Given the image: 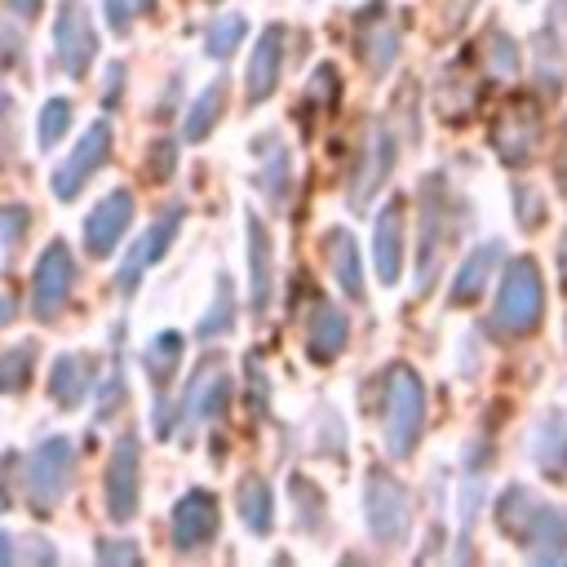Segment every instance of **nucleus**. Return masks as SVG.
<instances>
[{
    "mask_svg": "<svg viewBox=\"0 0 567 567\" xmlns=\"http://www.w3.org/2000/svg\"><path fill=\"white\" fill-rule=\"evenodd\" d=\"M137 496H142V447H137V434L124 430L115 452H111V465H106V514H111V523H128L137 514Z\"/></svg>",
    "mask_w": 567,
    "mask_h": 567,
    "instance_id": "nucleus-6",
    "label": "nucleus"
},
{
    "mask_svg": "<svg viewBox=\"0 0 567 567\" xmlns=\"http://www.w3.org/2000/svg\"><path fill=\"white\" fill-rule=\"evenodd\" d=\"M9 111V93H4V62H0V115Z\"/></svg>",
    "mask_w": 567,
    "mask_h": 567,
    "instance_id": "nucleus-51",
    "label": "nucleus"
},
{
    "mask_svg": "<svg viewBox=\"0 0 567 567\" xmlns=\"http://www.w3.org/2000/svg\"><path fill=\"white\" fill-rule=\"evenodd\" d=\"M230 408V372L221 363V354H208L195 377L186 381V399H182V416L186 421H217Z\"/></svg>",
    "mask_w": 567,
    "mask_h": 567,
    "instance_id": "nucleus-11",
    "label": "nucleus"
},
{
    "mask_svg": "<svg viewBox=\"0 0 567 567\" xmlns=\"http://www.w3.org/2000/svg\"><path fill=\"white\" fill-rule=\"evenodd\" d=\"M514 199H518V226H523V230H536V226H540V195L518 182V186H514Z\"/></svg>",
    "mask_w": 567,
    "mask_h": 567,
    "instance_id": "nucleus-40",
    "label": "nucleus"
},
{
    "mask_svg": "<svg viewBox=\"0 0 567 567\" xmlns=\"http://www.w3.org/2000/svg\"><path fill=\"white\" fill-rule=\"evenodd\" d=\"M536 142H540V111L536 102H505L492 120V146L505 164L523 168L532 155H536Z\"/></svg>",
    "mask_w": 567,
    "mask_h": 567,
    "instance_id": "nucleus-8",
    "label": "nucleus"
},
{
    "mask_svg": "<svg viewBox=\"0 0 567 567\" xmlns=\"http://www.w3.org/2000/svg\"><path fill=\"white\" fill-rule=\"evenodd\" d=\"M235 323V292H230V279L221 275L217 279V297H213V306L204 310V319H199V328H195V337H217V332H226Z\"/></svg>",
    "mask_w": 567,
    "mask_h": 567,
    "instance_id": "nucleus-32",
    "label": "nucleus"
},
{
    "mask_svg": "<svg viewBox=\"0 0 567 567\" xmlns=\"http://www.w3.org/2000/svg\"><path fill=\"white\" fill-rule=\"evenodd\" d=\"M532 456H536V465H540L545 474L567 478V416H563V412H549V416L536 425Z\"/></svg>",
    "mask_w": 567,
    "mask_h": 567,
    "instance_id": "nucleus-22",
    "label": "nucleus"
},
{
    "mask_svg": "<svg viewBox=\"0 0 567 567\" xmlns=\"http://www.w3.org/2000/svg\"><path fill=\"white\" fill-rule=\"evenodd\" d=\"M13 315H18V310H13V301H9V297H0V328H4Z\"/></svg>",
    "mask_w": 567,
    "mask_h": 567,
    "instance_id": "nucleus-50",
    "label": "nucleus"
},
{
    "mask_svg": "<svg viewBox=\"0 0 567 567\" xmlns=\"http://www.w3.org/2000/svg\"><path fill=\"white\" fill-rule=\"evenodd\" d=\"M27 208L22 204H9V208H0V244L4 248H18V239L27 235Z\"/></svg>",
    "mask_w": 567,
    "mask_h": 567,
    "instance_id": "nucleus-39",
    "label": "nucleus"
},
{
    "mask_svg": "<svg viewBox=\"0 0 567 567\" xmlns=\"http://www.w3.org/2000/svg\"><path fill=\"white\" fill-rule=\"evenodd\" d=\"M257 151L266 155V164H261V190L270 195V204H284V195H288V186H292V164H288V151H284V142L279 137H257Z\"/></svg>",
    "mask_w": 567,
    "mask_h": 567,
    "instance_id": "nucleus-26",
    "label": "nucleus"
},
{
    "mask_svg": "<svg viewBox=\"0 0 567 567\" xmlns=\"http://www.w3.org/2000/svg\"><path fill=\"white\" fill-rule=\"evenodd\" d=\"M213 536H217V501H213V492H204V487L186 492L177 501V509H173V545L182 554H190V549L213 545Z\"/></svg>",
    "mask_w": 567,
    "mask_h": 567,
    "instance_id": "nucleus-13",
    "label": "nucleus"
},
{
    "mask_svg": "<svg viewBox=\"0 0 567 567\" xmlns=\"http://www.w3.org/2000/svg\"><path fill=\"white\" fill-rule=\"evenodd\" d=\"M279 62H284V27H266V35L257 40L252 62H248V102H252V106L275 93V84H279Z\"/></svg>",
    "mask_w": 567,
    "mask_h": 567,
    "instance_id": "nucleus-19",
    "label": "nucleus"
},
{
    "mask_svg": "<svg viewBox=\"0 0 567 567\" xmlns=\"http://www.w3.org/2000/svg\"><path fill=\"white\" fill-rule=\"evenodd\" d=\"M381 421H385L390 456H408L416 447V439H421V425H425V390H421V377L408 363H394L385 372V408H381Z\"/></svg>",
    "mask_w": 567,
    "mask_h": 567,
    "instance_id": "nucleus-2",
    "label": "nucleus"
},
{
    "mask_svg": "<svg viewBox=\"0 0 567 567\" xmlns=\"http://www.w3.org/2000/svg\"><path fill=\"white\" fill-rule=\"evenodd\" d=\"M106 155H111V124H106V120H93V124L84 128V137L75 142V151L66 155V164L53 168V195H58V199H75L80 186L106 164Z\"/></svg>",
    "mask_w": 567,
    "mask_h": 567,
    "instance_id": "nucleus-9",
    "label": "nucleus"
},
{
    "mask_svg": "<svg viewBox=\"0 0 567 567\" xmlns=\"http://www.w3.org/2000/svg\"><path fill=\"white\" fill-rule=\"evenodd\" d=\"M248 275H252V315H266L275 292V266H270V235L261 217H248Z\"/></svg>",
    "mask_w": 567,
    "mask_h": 567,
    "instance_id": "nucleus-20",
    "label": "nucleus"
},
{
    "mask_svg": "<svg viewBox=\"0 0 567 567\" xmlns=\"http://www.w3.org/2000/svg\"><path fill=\"white\" fill-rule=\"evenodd\" d=\"M137 9H146V13H151V9H155V0H137Z\"/></svg>",
    "mask_w": 567,
    "mask_h": 567,
    "instance_id": "nucleus-52",
    "label": "nucleus"
},
{
    "mask_svg": "<svg viewBox=\"0 0 567 567\" xmlns=\"http://www.w3.org/2000/svg\"><path fill=\"white\" fill-rule=\"evenodd\" d=\"M558 182H563V190H567V128H563V159H558Z\"/></svg>",
    "mask_w": 567,
    "mask_h": 567,
    "instance_id": "nucleus-49",
    "label": "nucleus"
},
{
    "mask_svg": "<svg viewBox=\"0 0 567 567\" xmlns=\"http://www.w3.org/2000/svg\"><path fill=\"white\" fill-rule=\"evenodd\" d=\"M363 514H368V527L377 536V545L394 549L408 540V527H412V501L403 492V483L390 474V470H372L368 474V496H363Z\"/></svg>",
    "mask_w": 567,
    "mask_h": 567,
    "instance_id": "nucleus-3",
    "label": "nucleus"
},
{
    "mask_svg": "<svg viewBox=\"0 0 567 567\" xmlns=\"http://www.w3.org/2000/svg\"><path fill=\"white\" fill-rule=\"evenodd\" d=\"M372 261H377V279L381 284H394L399 279V266H403V199H390L377 213V226H372Z\"/></svg>",
    "mask_w": 567,
    "mask_h": 567,
    "instance_id": "nucleus-17",
    "label": "nucleus"
},
{
    "mask_svg": "<svg viewBox=\"0 0 567 567\" xmlns=\"http://www.w3.org/2000/svg\"><path fill=\"white\" fill-rule=\"evenodd\" d=\"M545 315V284H540V266L532 257H514L505 266V279H501V292H496V328L505 337H527L536 332Z\"/></svg>",
    "mask_w": 567,
    "mask_h": 567,
    "instance_id": "nucleus-1",
    "label": "nucleus"
},
{
    "mask_svg": "<svg viewBox=\"0 0 567 567\" xmlns=\"http://www.w3.org/2000/svg\"><path fill=\"white\" fill-rule=\"evenodd\" d=\"M443 177L430 173L421 186V252H416V288L430 292L434 270H439V252H443Z\"/></svg>",
    "mask_w": 567,
    "mask_h": 567,
    "instance_id": "nucleus-12",
    "label": "nucleus"
},
{
    "mask_svg": "<svg viewBox=\"0 0 567 567\" xmlns=\"http://www.w3.org/2000/svg\"><path fill=\"white\" fill-rule=\"evenodd\" d=\"M292 501H297V523H301L306 532H319V527H323V496H319V487L297 474V478H292Z\"/></svg>",
    "mask_w": 567,
    "mask_h": 567,
    "instance_id": "nucleus-35",
    "label": "nucleus"
},
{
    "mask_svg": "<svg viewBox=\"0 0 567 567\" xmlns=\"http://www.w3.org/2000/svg\"><path fill=\"white\" fill-rule=\"evenodd\" d=\"M93 53H97V35H93V22H89L84 4L80 0H62L58 18H53V58H58V66L71 80H80L89 71Z\"/></svg>",
    "mask_w": 567,
    "mask_h": 567,
    "instance_id": "nucleus-7",
    "label": "nucleus"
},
{
    "mask_svg": "<svg viewBox=\"0 0 567 567\" xmlns=\"http://www.w3.org/2000/svg\"><path fill=\"white\" fill-rule=\"evenodd\" d=\"M120 84H124V62H111V66H106V89H102L106 106H115V97H120Z\"/></svg>",
    "mask_w": 567,
    "mask_h": 567,
    "instance_id": "nucleus-46",
    "label": "nucleus"
},
{
    "mask_svg": "<svg viewBox=\"0 0 567 567\" xmlns=\"http://www.w3.org/2000/svg\"><path fill=\"white\" fill-rule=\"evenodd\" d=\"M128 221H133V195H128V190H111V195L84 217V248H89L93 257H106V252L120 244V235H124Z\"/></svg>",
    "mask_w": 567,
    "mask_h": 567,
    "instance_id": "nucleus-14",
    "label": "nucleus"
},
{
    "mask_svg": "<svg viewBox=\"0 0 567 567\" xmlns=\"http://www.w3.org/2000/svg\"><path fill=\"white\" fill-rule=\"evenodd\" d=\"M487 71L492 75H514L518 71V44H514V35L492 31V40H487Z\"/></svg>",
    "mask_w": 567,
    "mask_h": 567,
    "instance_id": "nucleus-38",
    "label": "nucleus"
},
{
    "mask_svg": "<svg viewBox=\"0 0 567 567\" xmlns=\"http://www.w3.org/2000/svg\"><path fill=\"white\" fill-rule=\"evenodd\" d=\"M0 505H4V492H0Z\"/></svg>",
    "mask_w": 567,
    "mask_h": 567,
    "instance_id": "nucleus-53",
    "label": "nucleus"
},
{
    "mask_svg": "<svg viewBox=\"0 0 567 567\" xmlns=\"http://www.w3.org/2000/svg\"><path fill=\"white\" fill-rule=\"evenodd\" d=\"M359 58H363V66H368L372 75H385V71L394 66V58H399V27L390 22L385 4H372V9L363 13Z\"/></svg>",
    "mask_w": 567,
    "mask_h": 567,
    "instance_id": "nucleus-16",
    "label": "nucleus"
},
{
    "mask_svg": "<svg viewBox=\"0 0 567 567\" xmlns=\"http://www.w3.org/2000/svg\"><path fill=\"white\" fill-rule=\"evenodd\" d=\"M66 124H71V102L66 97H49L44 111H40V128H35L40 151H53V142L66 133Z\"/></svg>",
    "mask_w": 567,
    "mask_h": 567,
    "instance_id": "nucleus-36",
    "label": "nucleus"
},
{
    "mask_svg": "<svg viewBox=\"0 0 567 567\" xmlns=\"http://www.w3.org/2000/svg\"><path fill=\"white\" fill-rule=\"evenodd\" d=\"M221 97H226V89H221V80H217V84H208V89L190 102V111H186V142H204V137L213 133V124L221 120Z\"/></svg>",
    "mask_w": 567,
    "mask_h": 567,
    "instance_id": "nucleus-27",
    "label": "nucleus"
},
{
    "mask_svg": "<svg viewBox=\"0 0 567 567\" xmlns=\"http://www.w3.org/2000/svg\"><path fill=\"white\" fill-rule=\"evenodd\" d=\"M173 159H177V146H173L168 137H159V146H155V155H151L155 177H168V173H173Z\"/></svg>",
    "mask_w": 567,
    "mask_h": 567,
    "instance_id": "nucleus-44",
    "label": "nucleus"
},
{
    "mask_svg": "<svg viewBox=\"0 0 567 567\" xmlns=\"http://www.w3.org/2000/svg\"><path fill=\"white\" fill-rule=\"evenodd\" d=\"M518 545L532 563H558L567 549V509L563 505H536L527 527L518 532Z\"/></svg>",
    "mask_w": 567,
    "mask_h": 567,
    "instance_id": "nucleus-15",
    "label": "nucleus"
},
{
    "mask_svg": "<svg viewBox=\"0 0 567 567\" xmlns=\"http://www.w3.org/2000/svg\"><path fill=\"white\" fill-rule=\"evenodd\" d=\"M328 257H332V275L341 284V292L350 301H359L363 297V266H359V248H354L350 230H332L328 235Z\"/></svg>",
    "mask_w": 567,
    "mask_h": 567,
    "instance_id": "nucleus-24",
    "label": "nucleus"
},
{
    "mask_svg": "<svg viewBox=\"0 0 567 567\" xmlns=\"http://www.w3.org/2000/svg\"><path fill=\"white\" fill-rule=\"evenodd\" d=\"M346 337H350V319L332 301H315V310L306 319V350H310V359L315 363L337 359L341 346H346Z\"/></svg>",
    "mask_w": 567,
    "mask_h": 567,
    "instance_id": "nucleus-18",
    "label": "nucleus"
},
{
    "mask_svg": "<svg viewBox=\"0 0 567 567\" xmlns=\"http://www.w3.org/2000/svg\"><path fill=\"white\" fill-rule=\"evenodd\" d=\"M248 390H252V416H261L266 412V399H270V381L261 377V359H257V350L248 354Z\"/></svg>",
    "mask_w": 567,
    "mask_h": 567,
    "instance_id": "nucleus-41",
    "label": "nucleus"
},
{
    "mask_svg": "<svg viewBox=\"0 0 567 567\" xmlns=\"http://www.w3.org/2000/svg\"><path fill=\"white\" fill-rule=\"evenodd\" d=\"M501 261V244H478L470 257H465V266L456 270V279H452V292H447V301L452 306H470V301H478V292L487 288V279H492V266Z\"/></svg>",
    "mask_w": 567,
    "mask_h": 567,
    "instance_id": "nucleus-21",
    "label": "nucleus"
},
{
    "mask_svg": "<svg viewBox=\"0 0 567 567\" xmlns=\"http://www.w3.org/2000/svg\"><path fill=\"white\" fill-rule=\"evenodd\" d=\"M536 80H540V89H549V97L563 89V49H558L554 27L536 35Z\"/></svg>",
    "mask_w": 567,
    "mask_h": 567,
    "instance_id": "nucleus-30",
    "label": "nucleus"
},
{
    "mask_svg": "<svg viewBox=\"0 0 567 567\" xmlns=\"http://www.w3.org/2000/svg\"><path fill=\"white\" fill-rule=\"evenodd\" d=\"M182 213H186L182 204H168V208L159 213V221H155V226L133 244V248L142 252V261H146V266H151V261H159V257L168 252V244H173V235H177V226H182Z\"/></svg>",
    "mask_w": 567,
    "mask_h": 567,
    "instance_id": "nucleus-29",
    "label": "nucleus"
},
{
    "mask_svg": "<svg viewBox=\"0 0 567 567\" xmlns=\"http://www.w3.org/2000/svg\"><path fill=\"white\" fill-rule=\"evenodd\" d=\"M97 563H137V545H128V540H102L97 545Z\"/></svg>",
    "mask_w": 567,
    "mask_h": 567,
    "instance_id": "nucleus-43",
    "label": "nucleus"
},
{
    "mask_svg": "<svg viewBox=\"0 0 567 567\" xmlns=\"http://www.w3.org/2000/svg\"><path fill=\"white\" fill-rule=\"evenodd\" d=\"M71 474H75V447H71V439H62V434L44 439L31 452V461H27V496H31V505L40 514H49L66 496Z\"/></svg>",
    "mask_w": 567,
    "mask_h": 567,
    "instance_id": "nucleus-4",
    "label": "nucleus"
},
{
    "mask_svg": "<svg viewBox=\"0 0 567 567\" xmlns=\"http://www.w3.org/2000/svg\"><path fill=\"white\" fill-rule=\"evenodd\" d=\"M239 518L248 523V532H257V536H266L270 532V523H275V501H270V487H266V478H257V474H248V478H239Z\"/></svg>",
    "mask_w": 567,
    "mask_h": 567,
    "instance_id": "nucleus-25",
    "label": "nucleus"
},
{
    "mask_svg": "<svg viewBox=\"0 0 567 567\" xmlns=\"http://www.w3.org/2000/svg\"><path fill=\"white\" fill-rule=\"evenodd\" d=\"M244 13H226V18H217L213 27H208V40H204V49L213 53V58H230L235 53V44L244 40Z\"/></svg>",
    "mask_w": 567,
    "mask_h": 567,
    "instance_id": "nucleus-34",
    "label": "nucleus"
},
{
    "mask_svg": "<svg viewBox=\"0 0 567 567\" xmlns=\"http://www.w3.org/2000/svg\"><path fill=\"white\" fill-rule=\"evenodd\" d=\"M394 155H399V142L385 124H372L363 151H359V164H354V177H350V204L354 208H368V199L385 186L390 168H394Z\"/></svg>",
    "mask_w": 567,
    "mask_h": 567,
    "instance_id": "nucleus-10",
    "label": "nucleus"
},
{
    "mask_svg": "<svg viewBox=\"0 0 567 567\" xmlns=\"http://www.w3.org/2000/svg\"><path fill=\"white\" fill-rule=\"evenodd\" d=\"M71 284H75V261H71L66 244L53 239V244L40 252L35 275H31V310H35V319L53 323V319L62 315L66 297H71Z\"/></svg>",
    "mask_w": 567,
    "mask_h": 567,
    "instance_id": "nucleus-5",
    "label": "nucleus"
},
{
    "mask_svg": "<svg viewBox=\"0 0 567 567\" xmlns=\"http://www.w3.org/2000/svg\"><path fill=\"white\" fill-rule=\"evenodd\" d=\"M89 381H93L89 363H84L80 354H62V359H53V372H49V394L58 399V408H75V403L89 394Z\"/></svg>",
    "mask_w": 567,
    "mask_h": 567,
    "instance_id": "nucleus-23",
    "label": "nucleus"
},
{
    "mask_svg": "<svg viewBox=\"0 0 567 567\" xmlns=\"http://www.w3.org/2000/svg\"><path fill=\"white\" fill-rule=\"evenodd\" d=\"M9 9L27 22V18H35V13H40V0H9Z\"/></svg>",
    "mask_w": 567,
    "mask_h": 567,
    "instance_id": "nucleus-47",
    "label": "nucleus"
},
{
    "mask_svg": "<svg viewBox=\"0 0 567 567\" xmlns=\"http://www.w3.org/2000/svg\"><path fill=\"white\" fill-rule=\"evenodd\" d=\"M124 394H128L124 372H111V377H106V385H102V394H97V416H111V408H115Z\"/></svg>",
    "mask_w": 567,
    "mask_h": 567,
    "instance_id": "nucleus-42",
    "label": "nucleus"
},
{
    "mask_svg": "<svg viewBox=\"0 0 567 567\" xmlns=\"http://www.w3.org/2000/svg\"><path fill=\"white\" fill-rule=\"evenodd\" d=\"M13 554H18V549H13V540L0 532V567H9V563H13Z\"/></svg>",
    "mask_w": 567,
    "mask_h": 567,
    "instance_id": "nucleus-48",
    "label": "nucleus"
},
{
    "mask_svg": "<svg viewBox=\"0 0 567 567\" xmlns=\"http://www.w3.org/2000/svg\"><path fill=\"white\" fill-rule=\"evenodd\" d=\"M337 97H341V80H337V71H332V66H319V71L306 80V106L328 111V106H337Z\"/></svg>",
    "mask_w": 567,
    "mask_h": 567,
    "instance_id": "nucleus-37",
    "label": "nucleus"
},
{
    "mask_svg": "<svg viewBox=\"0 0 567 567\" xmlns=\"http://www.w3.org/2000/svg\"><path fill=\"white\" fill-rule=\"evenodd\" d=\"M177 359H182V337H177V332H159V337L146 346V372H151V381H155L159 390L173 381Z\"/></svg>",
    "mask_w": 567,
    "mask_h": 567,
    "instance_id": "nucleus-31",
    "label": "nucleus"
},
{
    "mask_svg": "<svg viewBox=\"0 0 567 567\" xmlns=\"http://www.w3.org/2000/svg\"><path fill=\"white\" fill-rule=\"evenodd\" d=\"M106 18H111L115 31H128V22H133V4H128V0H106Z\"/></svg>",
    "mask_w": 567,
    "mask_h": 567,
    "instance_id": "nucleus-45",
    "label": "nucleus"
},
{
    "mask_svg": "<svg viewBox=\"0 0 567 567\" xmlns=\"http://www.w3.org/2000/svg\"><path fill=\"white\" fill-rule=\"evenodd\" d=\"M536 505H540V501H536V496H532V492H527L523 483L505 487V496L496 501V523H501V532L518 540V532L527 527V518L536 514Z\"/></svg>",
    "mask_w": 567,
    "mask_h": 567,
    "instance_id": "nucleus-28",
    "label": "nucleus"
},
{
    "mask_svg": "<svg viewBox=\"0 0 567 567\" xmlns=\"http://www.w3.org/2000/svg\"><path fill=\"white\" fill-rule=\"evenodd\" d=\"M31 368H35V346H31V341H22V346L4 350V354H0V394L22 390V385H27V377H31Z\"/></svg>",
    "mask_w": 567,
    "mask_h": 567,
    "instance_id": "nucleus-33",
    "label": "nucleus"
}]
</instances>
